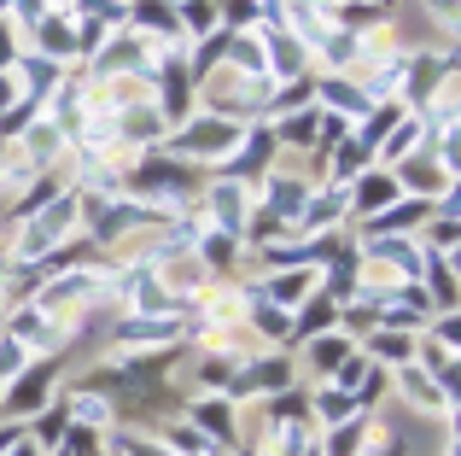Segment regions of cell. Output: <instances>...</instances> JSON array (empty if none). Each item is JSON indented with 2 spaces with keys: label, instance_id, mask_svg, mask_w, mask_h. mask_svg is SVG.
Segmentation results:
<instances>
[{
  "label": "cell",
  "instance_id": "cell-7",
  "mask_svg": "<svg viewBox=\"0 0 461 456\" xmlns=\"http://www.w3.org/2000/svg\"><path fill=\"white\" fill-rule=\"evenodd\" d=\"M286 141H310V117H293V123H286Z\"/></svg>",
  "mask_w": 461,
  "mask_h": 456
},
{
  "label": "cell",
  "instance_id": "cell-2",
  "mask_svg": "<svg viewBox=\"0 0 461 456\" xmlns=\"http://www.w3.org/2000/svg\"><path fill=\"white\" fill-rule=\"evenodd\" d=\"M193 422H199L204 433H216V439H234V427H228V404H199Z\"/></svg>",
  "mask_w": 461,
  "mask_h": 456
},
{
  "label": "cell",
  "instance_id": "cell-4",
  "mask_svg": "<svg viewBox=\"0 0 461 456\" xmlns=\"http://www.w3.org/2000/svg\"><path fill=\"white\" fill-rule=\"evenodd\" d=\"M251 380H258V387H281V380H286V363H258V375H251Z\"/></svg>",
  "mask_w": 461,
  "mask_h": 456
},
{
  "label": "cell",
  "instance_id": "cell-1",
  "mask_svg": "<svg viewBox=\"0 0 461 456\" xmlns=\"http://www.w3.org/2000/svg\"><path fill=\"white\" fill-rule=\"evenodd\" d=\"M181 147H193V152H204V147H211V152H228V147H234V129H228V123H193Z\"/></svg>",
  "mask_w": 461,
  "mask_h": 456
},
{
  "label": "cell",
  "instance_id": "cell-3",
  "mask_svg": "<svg viewBox=\"0 0 461 456\" xmlns=\"http://www.w3.org/2000/svg\"><path fill=\"white\" fill-rule=\"evenodd\" d=\"M41 392H47V369H35L30 380H18V392H12V404H18V410H35V404H41Z\"/></svg>",
  "mask_w": 461,
  "mask_h": 456
},
{
  "label": "cell",
  "instance_id": "cell-8",
  "mask_svg": "<svg viewBox=\"0 0 461 456\" xmlns=\"http://www.w3.org/2000/svg\"><path fill=\"white\" fill-rule=\"evenodd\" d=\"M18 456H35V451H30V445H23V451H18Z\"/></svg>",
  "mask_w": 461,
  "mask_h": 456
},
{
  "label": "cell",
  "instance_id": "cell-6",
  "mask_svg": "<svg viewBox=\"0 0 461 456\" xmlns=\"http://www.w3.org/2000/svg\"><path fill=\"white\" fill-rule=\"evenodd\" d=\"M333 456H357V427H350V433H339V439H333Z\"/></svg>",
  "mask_w": 461,
  "mask_h": 456
},
{
  "label": "cell",
  "instance_id": "cell-5",
  "mask_svg": "<svg viewBox=\"0 0 461 456\" xmlns=\"http://www.w3.org/2000/svg\"><path fill=\"white\" fill-rule=\"evenodd\" d=\"M385 194H392V187H385V182H380V176H368V187H362V199H368V205H380V199H385Z\"/></svg>",
  "mask_w": 461,
  "mask_h": 456
}]
</instances>
